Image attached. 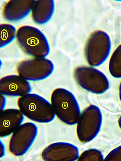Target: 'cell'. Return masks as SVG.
<instances>
[{
  "label": "cell",
  "mask_w": 121,
  "mask_h": 161,
  "mask_svg": "<svg viewBox=\"0 0 121 161\" xmlns=\"http://www.w3.org/2000/svg\"><path fill=\"white\" fill-rule=\"evenodd\" d=\"M103 116L100 108L90 105L81 112L77 123L76 133L82 143L93 140L99 133L102 125Z\"/></svg>",
  "instance_id": "277c9868"
},
{
  "label": "cell",
  "mask_w": 121,
  "mask_h": 161,
  "mask_svg": "<svg viewBox=\"0 0 121 161\" xmlns=\"http://www.w3.org/2000/svg\"><path fill=\"white\" fill-rule=\"evenodd\" d=\"M111 47L110 38L107 33L101 30L93 32L87 42L84 49L88 64L92 66L101 65L108 57Z\"/></svg>",
  "instance_id": "5b68a950"
},
{
  "label": "cell",
  "mask_w": 121,
  "mask_h": 161,
  "mask_svg": "<svg viewBox=\"0 0 121 161\" xmlns=\"http://www.w3.org/2000/svg\"><path fill=\"white\" fill-rule=\"evenodd\" d=\"M37 125L32 122L23 123L11 135L10 152L16 156H23L30 148L38 134Z\"/></svg>",
  "instance_id": "ba28073f"
},
{
  "label": "cell",
  "mask_w": 121,
  "mask_h": 161,
  "mask_svg": "<svg viewBox=\"0 0 121 161\" xmlns=\"http://www.w3.org/2000/svg\"><path fill=\"white\" fill-rule=\"evenodd\" d=\"M105 161H121V145L111 151L105 157Z\"/></svg>",
  "instance_id": "e0dca14e"
},
{
  "label": "cell",
  "mask_w": 121,
  "mask_h": 161,
  "mask_svg": "<svg viewBox=\"0 0 121 161\" xmlns=\"http://www.w3.org/2000/svg\"><path fill=\"white\" fill-rule=\"evenodd\" d=\"M52 62L45 58L32 57L20 62L17 65L18 74L28 81L45 79L54 72Z\"/></svg>",
  "instance_id": "52a82bcc"
},
{
  "label": "cell",
  "mask_w": 121,
  "mask_h": 161,
  "mask_svg": "<svg viewBox=\"0 0 121 161\" xmlns=\"http://www.w3.org/2000/svg\"><path fill=\"white\" fill-rule=\"evenodd\" d=\"M119 97L120 101L121 103V81L120 83L119 88Z\"/></svg>",
  "instance_id": "ffe728a7"
},
{
  "label": "cell",
  "mask_w": 121,
  "mask_h": 161,
  "mask_svg": "<svg viewBox=\"0 0 121 161\" xmlns=\"http://www.w3.org/2000/svg\"><path fill=\"white\" fill-rule=\"evenodd\" d=\"M118 125H119V128H120V129L121 130V115L119 117V119L118 120Z\"/></svg>",
  "instance_id": "44dd1931"
},
{
  "label": "cell",
  "mask_w": 121,
  "mask_h": 161,
  "mask_svg": "<svg viewBox=\"0 0 121 161\" xmlns=\"http://www.w3.org/2000/svg\"><path fill=\"white\" fill-rule=\"evenodd\" d=\"M105 157L102 152L98 149L91 148L83 152L80 155L78 161H103Z\"/></svg>",
  "instance_id": "2e32d148"
},
{
  "label": "cell",
  "mask_w": 121,
  "mask_h": 161,
  "mask_svg": "<svg viewBox=\"0 0 121 161\" xmlns=\"http://www.w3.org/2000/svg\"><path fill=\"white\" fill-rule=\"evenodd\" d=\"M34 1L32 0L9 1L3 9V18L10 22H16L22 20L31 12Z\"/></svg>",
  "instance_id": "7c38bea8"
},
{
  "label": "cell",
  "mask_w": 121,
  "mask_h": 161,
  "mask_svg": "<svg viewBox=\"0 0 121 161\" xmlns=\"http://www.w3.org/2000/svg\"><path fill=\"white\" fill-rule=\"evenodd\" d=\"M25 117L18 109L5 108L1 111L0 138L11 135L23 123Z\"/></svg>",
  "instance_id": "8fae6325"
},
{
  "label": "cell",
  "mask_w": 121,
  "mask_h": 161,
  "mask_svg": "<svg viewBox=\"0 0 121 161\" xmlns=\"http://www.w3.org/2000/svg\"><path fill=\"white\" fill-rule=\"evenodd\" d=\"M17 104L24 116L33 121L47 123L56 117L51 102L38 94L31 92L18 97Z\"/></svg>",
  "instance_id": "7a4b0ae2"
},
{
  "label": "cell",
  "mask_w": 121,
  "mask_h": 161,
  "mask_svg": "<svg viewBox=\"0 0 121 161\" xmlns=\"http://www.w3.org/2000/svg\"><path fill=\"white\" fill-rule=\"evenodd\" d=\"M80 156L78 147L67 142L53 143L46 147L41 153V157L45 161H74Z\"/></svg>",
  "instance_id": "9c48e42d"
},
{
  "label": "cell",
  "mask_w": 121,
  "mask_h": 161,
  "mask_svg": "<svg viewBox=\"0 0 121 161\" xmlns=\"http://www.w3.org/2000/svg\"><path fill=\"white\" fill-rule=\"evenodd\" d=\"M50 102L56 116L65 124H76L81 113L78 101L73 94L63 88L53 90Z\"/></svg>",
  "instance_id": "6da1fadb"
},
{
  "label": "cell",
  "mask_w": 121,
  "mask_h": 161,
  "mask_svg": "<svg viewBox=\"0 0 121 161\" xmlns=\"http://www.w3.org/2000/svg\"><path fill=\"white\" fill-rule=\"evenodd\" d=\"M0 47L3 48L11 43L16 38L17 31L13 25L2 24L0 25Z\"/></svg>",
  "instance_id": "9a60e30c"
},
{
  "label": "cell",
  "mask_w": 121,
  "mask_h": 161,
  "mask_svg": "<svg viewBox=\"0 0 121 161\" xmlns=\"http://www.w3.org/2000/svg\"><path fill=\"white\" fill-rule=\"evenodd\" d=\"M5 147L3 142L0 140V158L3 157L5 155Z\"/></svg>",
  "instance_id": "d6986e66"
},
{
  "label": "cell",
  "mask_w": 121,
  "mask_h": 161,
  "mask_svg": "<svg viewBox=\"0 0 121 161\" xmlns=\"http://www.w3.org/2000/svg\"><path fill=\"white\" fill-rule=\"evenodd\" d=\"M74 79L82 88L93 94L104 93L109 88L110 82L102 71L91 66H80L74 71Z\"/></svg>",
  "instance_id": "8992f818"
},
{
  "label": "cell",
  "mask_w": 121,
  "mask_h": 161,
  "mask_svg": "<svg viewBox=\"0 0 121 161\" xmlns=\"http://www.w3.org/2000/svg\"><path fill=\"white\" fill-rule=\"evenodd\" d=\"M22 50L32 57L45 58L49 54L50 48L44 34L38 28L23 25L17 30L16 37Z\"/></svg>",
  "instance_id": "3957f363"
},
{
  "label": "cell",
  "mask_w": 121,
  "mask_h": 161,
  "mask_svg": "<svg viewBox=\"0 0 121 161\" xmlns=\"http://www.w3.org/2000/svg\"><path fill=\"white\" fill-rule=\"evenodd\" d=\"M109 70L113 77L121 78V44L116 49L111 56Z\"/></svg>",
  "instance_id": "5bb4252c"
},
{
  "label": "cell",
  "mask_w": 121,
  "mask_h": 161,
  "mask_svg": "<svg viewBox=\"0 0 121 161\" xmlns=\"http://www.w3.org/2000/svg\"><path fill=\"white\" fill-rule=\"evenodd\" d=\"M31 91L29 81L18 74L5 76L0 79V94L5 96L18 98Z\"/></svg>",
  "instance_id": "30bf717a"
},
{
  "label": "cell",
  "mask_w": 121,
  "mask_h": 161,
  "mask_svg": "<svg viewBox=\"0 0 121 161\" xmlns=\"http://www.w3.org/2000/svg\"><path fill=\"white\" fill-rule=\"evenodd\" d=\"M54 9V0H34L31 11L32 19L37 24H45L52 18Z\"/></svg>",
  "instance_id": "4fadbf2b"
},
{
  "label": "cell",
  "mask_w": 121,
  "mask_h": 161,
  "mask_svg": "<svg viewBox=\"0 0 121 161\" xmlns=\"http://www.w3.org/2000/svg\"><path fill=\"white\" fill-rule=\"evenodd\" d=\"M6 102L7 100L5 96L0 94V111L5 108Z\"/></svg>",
  "instance_id": "ac0fdd59"
}]
</instances>
